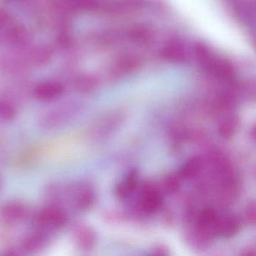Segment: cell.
Listing matches in <instances>:
<instances>
[{
  "instance_id": "1",
  "label": "cell",
  "mask_w": 256,
  "mask_h": 256,
  "mask_svg": "<svg viewBox=\"0 0 256 256\" xmlns=\"http://www.w3.org/2000/svg\"><path fill=\"white\" fill-rule=\"evenodd\" d=\"M162 204V194L156 184L150 181L144 182L136 206L138 212L143 216L152 215L160 210Z\"/></svg>"
},
{
  "instance_id": "2",
  "label": "cell",
  "mask_w": 256,
  "mask_h": 256,
  "mask_svg": "<svg viewBox=\"0 0 256 256\" xmlns=\"http://www.w3.org/2000/svg\"><path fill=\"white\" fill-rule=\"evenodd\" d=\"M67 196L72 204L78 210L88 211L96 202V193L92 185L86 182H78L67 187Z\"/></svg>"
},
{
  "instance_id": "3",
  "label": "cell",
  "mask_w": 256,
  "mask_h": 256,
  "mask_svg": "<svg viewBox=\"0 0 256 256\" xmlns=\"http://www.w3.org/2000/svg\"><path fill=\"white\" fill-rule=\"evenodd\" d=\"M38 224L44 229H58L64 227L67 222V214L58 204L46 206L37 214Z\"/></svg>"
},
{
  "instance_id": "4",
  "label": "cell",
  "mask_w": 256,
  "mask_h": 256,
  "mask_svg": "<svg viewBox=\"0 0 256 256\" xmlns=\"http://www.w3.org/2000/svg\"><path fill=\"white\" fill-rule=\"evenodd\" d=\"M242 220L235 214H226L218 216L217 222V236L230 238L238 234L242 228Z\"/></svg>"
},
{
  "instance_id": "5",
  "label": "cell",
  "mask_w": 256,
  "mask_h": 256,
  "mask_svg": "<svg viewBox=\"0 0 256 256\" xmlns=\"http://www.w3.org/2000/svg\"><path fill=\"white\" fill-rule=\"evenodd\" d=\"M70 108H62L52 110L41 118L40 125L46 130H52L70 122L74 116Z\"/></svg>"
},
{
  "instance_id": "6",
  "label": "cell",
  "mask_w": 256,
  "mask_h": 256,
  "mask_svg": "<svg viewBox=\"0 0 256 256\" xmlns=\"http://www.w3.org/2000/svg\"><path fill=\"white\" fill-rule=\"evenodd\" d=\"M73 236L76 244L82 250H92L96 244L97 235L91 226L84 223H78L73 228Z\"/></svg>"
},
{
  "instance_id": "7",
  "label": "cell",
  "mask_w": 256,
  "mask_h": 256,
  "mask_svg": "<svg viewBox=\"0 0 256 256\" xmlns=\"http://www.w3.org/2000/svg\"><path fill=\"white\" fill-rule=\"evenodd\" d=\"M65 92L62 84L58 82H46L34 89V96L40 101L52 102L60 98Z\"/></svg>"
},
{
  "instance_id": "8",
  "label": "cell",
  "mask_w": 256,
  "mask_h": 256,
  "mask_svg": "<svg viewBox=\"0 0 256 256\" xmlns=\"http://www.w3.org/2000/svg\"><path fill=\"white\" fill-rule=\"evenodd\" d=\"M139 185V174L136 169H132L126 175L125 178L116 184L115 194L120 200L130 198Z\"/></svg>"
},
{
  "instance_id": "9",
  "label": "cell",
  "mask_w": 256,
  "mask_h": 256,
  "mask_svg": "<svg viewBox=\"0 0 256 256\" xmlns=\"http://www.w3.org/2000/svg\"><path fill=\"white\" fill-rule=\"evenodd\" d=\"M49 236L46 230H36L28 234L22 240V247L28 252H36L48 244Z\"/></svg>"
},
{
  "instance_id": "10",
  "label": "cell",
  "mask_w": 256,
  "mask_h": 256,
  "mask_svg": "<svg viewBox=\"0 0 256 256\" xmlns=\"http://www.w3.org/2000/svg\"><path fill=\"white\" fill-rule=\"evenodd\" d=\"M240 125L239 116L236 114L226 115L218 122L217 127L218 136L226 140L232 138L240 130Z\"/></svg>"
},
{
  "instance_id": "11",
  "label": "cell",
  "mask_w": 256,
  "mask_h": 256,
  "mask_svg": "<svg viewBox=\"0 0 256 256\" xmlns=\"http://www.w3.org/2000/svg\"><path fill=\"white\" fill-rule=\"evenodd\" d=\"M28 215V208L20 202L6 204L1 210V216L6 222L17 223L24 220Z\"/></svg>"
},
{
  "instance_id": "12",
  "label": "cell",
  "mask_w": 256,
  "mask_h": 256,
  "mask_svg": "<svg viewBox=\"0 0 256 256\" xmlns=\"http://www.w3.org/2000/svg\"><path fill=\"white\" fill-rule=\"evenodd\" d=\"M204 162L200 156H193L188 158L181 166L179 170V176L181 179L190 180L197 178L203 170Z\"/></svg>"
},
{
  "instance_id": "13",
  "label": "cell",
  "mask_w": 256,
  "mask_h": 256,
  "mask_svg": "<svg viewBox=\"0 0 256 256\" xmlns=\"http://www.w3.org/2000/svg\"><path fill=\"white\" fill-rule=\"evenodd\" d=\"M118 118V116L115 115H109L100 120L94 125L92 128L94 136L97 137H103L110 134L119 124V120H116Z\"/></svg>"
},
{
  "instance_id": "14",
  "label": "cell",
  "mask_w": 256,
  "mask_h": 256,
  "mask_svg": "<svg viewBox=\"0 0 256 256\" xmlns=\"http://www.w3.org/2000/svg\"><path fill=\"white\" fill-rule=\"evenodd\" d=\"M181 178L174 173L168 174L163 178L162 188L168 194H174L179 191L181 186Z\"/></svg>"
},
{
  "instance_id": "15",
  "label": "cell",
  "mask_w": 256,
  "mask_h": 256,
  "mask_svg": "<svg viewBox=\"0 0 256 256\" xmlns=\"http://www.w3.org/2000/svg\"><path fill=\"white\" fill-rule=\"evenodd\" d=\"M17 116V109L10 102L0 100V119L4 121H12Z\"/></svg>"
},
{
  "instance_id": "16",
  "label": "cell",
  "mask_w": 256,
  "mask_h": 256,
  "mask_svg": "<svg viewBox=\"0 0 256 256\" xmlns=\"http://www.w3.org/2000/svg\"><path fill=\"white\" fill-rule=\"evenodd\" d=\"M256 206L254 200L250 202L244 210L242 222H245L248 226H254L256 221Z\"/></svg>"
},
{
  "instance_id": "17",
  "label": "cell",
  "mask_w": 256,
  "mask_h": 256,
  "mask_svg": "<svg viewBox=\"0 0 256 256\" xmlns=\"http://www.w3.org/2000/svg\"><path fill=\"white\" fill-rule=\"evenodd\" d=\"M74 86L80 92H90L96 88V82L94 79L90 78H79L76 80Z\"/></svg>"
},
{
  "instance_id": "18",
  "label": "cell",
  "mask_w": 256,
  "mask_h": 256,
  "mask_svg": "<svg viewBox=\"0 0 256 256\" xmlns=\"http://www.w3.org/2000/svg\"><path fill=\"white\" fill-rule=\"evenodd\" d=\"M256 254V248L253 246H248L242 250L241 256H254Z\"/></svg>"
},
{
  "instance_id": "19",
  "label": "cell",
  "mask_w": 256,
  "mask_h": 256,
  "mask_svg": "<svg viewBox=\"0 0 256 256\" xmlns=\"http://www.w3.org/2000/svg\"><path fill=\"white\" fill-rule=\"evenodd\" d=\"M156 251L158 252L156 254H166V253H167L168 250H166V246H158L156 248Z\"/></svg>"
}]
</instances>
